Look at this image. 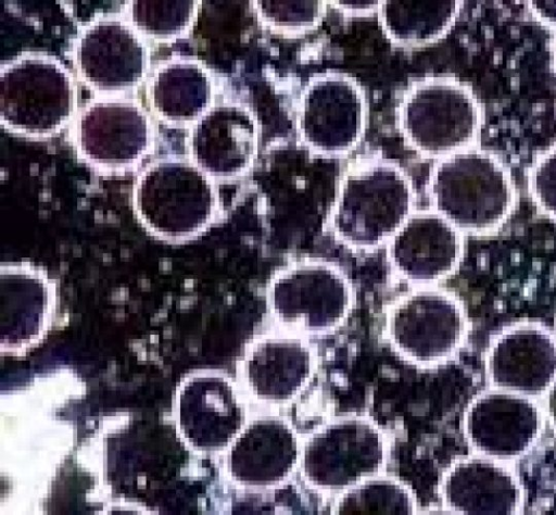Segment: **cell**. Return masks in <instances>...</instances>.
Returning a JSON list of instances; mask_svg holds the SVG:
<instances>
[{
    "label": "cell",
    "mask_w": 556,
    "mask_h": 515,
    "mask_svg": "<svg viewBox=\"0 0 556 515\" xmlns=\"http://www.w3.org/2000/svg\"><path fill=\"white\" fill-rule=\"evenodd\" d=\"M260 133L253 112L233 100L216 101L190 129V160L213 179H233L253 166Z\"/></svg>",
    "instance_id": "13"
},
{
    "label": "cell",
    "mask_w": 556,
    "mask_h": 515,
    "mask_svg": "<svg viewBox=\"0 0 556 515\" xmlns=\"http://www.w3.org/2000/svg\"><path fill=\"white\" fill-rule=\"evenodd\" d=\"M553 62H554L555 71H556V38H555L554 45H553Z\"/></svg>",
    "instance_id": "29"
},
{
    "label": "cell",
    "mask_w": 556,
    "mask_h": 515,
    "mask_svg": "<svg viewBox=\"0 0 556 515\" xmlns=\"http://www.w3.org/2000/svg\"><path fill=\"white\" fill-rule=\"evenodd\" d=\"M147 98L164 124L192 126L216 102L215 79L201 61L173 56L161 61L148 76Z\"/></svg>",
    "instance_id": "19"
},
{
    "label": "cell",
    "mask_w": 556,
    "mask_h": 515,
    "mask_svg": "<svg viewBox=\"0 0 556 515\" xmlns=\"http://www.w3.org/2000/svg\"><path fill=\"white\" fill-rule=\"evenodd\" d=\"M481 108L466 84L448 76L414 81L397 109L400 130L406 142L428 156L469 149L481 126Z\"/></svg>",
    "instance_id": "5"
},
{
    "label": "cell",
    "mask_w": 556,
    "mask_h": 515,
    "mask_svg": "<svg viewBox=\"0 0 556 515\" xmlns=\"http://www.w3.org/2000/svg\"><path fill=\"white\" fill-rule=\"evenodd\" d=\"M460 4L455 0H391L383 1L378 13L392 42L417 48L443 37L454 24Z\"/></svg>",
    "instance_id": "21"
},
{
    "label": "cell",
    "mask_w": 556,
    "mask_h": 515,
    "mask_svg": "<svg viewBox=\"0 0 556 515\" xmlns=\"http://www.w3.org/2000/svg\"><path fill=\"white\" fill-rule=\"evenodd\" d=\"M256 16L265 28L281 36H301L315 29L326 14L325 1H254Z\"/></svg>",
    "instance_id": "24"
},
{
    "label": "cell",
    "mask_w": 556,
    "mask_h": 515,
    "mask_svg": "<svg viewBox=\"0 0 556 515\" xmlns=\"http://www.w3.org/2000/svg\"><path fill=\"white\" fill-rule=\"evenodd\" d=\"M432 210L460 233L498 229L515 204V188L504 164L492 153L466 149L434 165L429 178Z\"/></svg>",
    "instance_id": "2"
},
{
    "label": "cell",
    "mask_w": 556,
    "mask_h": 515,
    "mask_svg": "<svg viewBox=\"0 0 556 515\" xmlns=\"http://www.w3.org/2000/svg\"><path fill=\"white\" fill-rule=\"evenodd\" d=\"M72 140L86 163L102 171H125L150 152L154 127L137 100L98 96L78 109L72 122Z\"/></svg>",
    "instance_id": "9"
},
{
    "label": "cell",
    "mask_w": 556,
    "mask_h": 515,
    "mask_svg": "<svg viewBox=\"0 0 556 515\" xmlns=\"http://www.w3.org/2000/svg\"><path fill=\"white\" fill-rule=\"evenodd\" d=\"M463 254L460 231L431 211H414L388 242V259L403 279L427 285L452 274Z\"/></svg>",
    "instance_id": "15"
},
{
    "label": "cell",
    "mask_w": 556,
    "mask_h": 515,
    "mask_svg": "<svg viewBox=\"0 0 556 515\" xmlns=\"http://www.w3.org/2000/svg\"><path fill=\"white\" fill-rule=\"evenodd\" d=\"M546 413L549 423L556 430V378L546 390Z\"/></svg>",
    "instance_id": "28"
},
{
    "label": "cell",
    "mask_w": 556,
    "mask_h": 515,
    "mask_svg": "<svg viewBox=\"0 0 556 515\" xmlns=\"http://www.w3.org/2000/svg\"><path fill=\"white\" fill-rule=\"evenodd\" d=\"M543 428V414L526 394L492 389L477 395L464 416V432L477 454L506 461L528 452Z\"/></svg>",
    "instance_id": "12"
},
{
    "label": "cell",
    "mask_w": 556,
    "mask_h": 515,
    "mask_svg": "<svg viewBox=\"0 0 556 515\" xmlns=\"http://www.w3.org/2000/svg\"><path fill=\"white\" fill-rule=\"evenodd\" d=\"M134 208L141 224L165 240H187L216 218L214 179L190 159L166 156L150 163L134 187Z\"/></svg>",
    "instance_id": "3"
},
{
    "label": "cell",
    "mask_w": 556,
    "mask_h": 515,
    "mask_svg": "<svg viewBox=\"0 0 556 515\" xmlns=\"http://www.w3.org/2000/svg\"><path fill=\"white\" fill-rule=\"evenodd\" d=\"M301 445L293 426L277 415L261 416L235 438L229 454L232 478L252 489L283 483L300 465Z\"/></svg>",
    "instance_id": "17"
},
{
    "label": "cell",
    "mask_w": 556,
    "mask_h": 515,
    "mask_svg": "<svg viewBox=\"0 0 556 515\" xmlns=\"http://www.w3.org/2000/svg\"><path fill=\"white\" fill-rule=\"evenodd\" d=\"M383 1H371V0H352V1H330L329 3L333 4L339 11L344 14L350 15H362V14H370L379 11Z\"/></svg>",
    "instance_id": "26"
},
{
    "label": "cell",
    "mask_w": 556,
    "mask_h": 515,
    "mask_svg": "<svg viewBox=\"0 0 556 515\" xmlns=\"http://www.w3.org/2000/svg\"><path fill=\"white\" fill-rule=\"evenodd\" d=\"M439 491L444 507L462 514L511 515L522 504L511 468L480 454L455 460L442 474Z\"/></svg>",
    "instance_id": "18"
},
{
    "label": "cell",
    "mask_w": 556,
    "mask_h": 515,
    "mask_svg": "<svg viewBox=\"0 0 556 515\" xmlns=\"http://www.w3.org/2000/svg\"><path fill=\"white\" fill-rule=\"evenodd\" d=\"M414 494L405 483L381 475L369 477L340 492L332 507L336 514L378 515L413 514Z\"/></svg>",
    "instance_id": "22"
},
{
    "label": "cell",
    "mask_w": 556,
    "mask_h": 515,
    "mask_svg": "<svg viewBox=\"0 0 556 515\" xmlns=\"http://www.w3.org/2000/svg\"><path fill=\"white\" fill-rule=\"evenodd\" d=\"M48 309L49 289L39 273L26 266H2V346L16 349L35 341L45 327Z\"/></svg>",
    "instance_id": "20"
},
{
    "label": "cell",
    "mask_w": 556,
    "mask_h": 515,
    "mask_svg": "<svg viewBox=\"0 0 556 515\" xmlns=\"http://www.w3.org/2000/svg\"><path fill=\"white\" fill-rule=\"evenodd\" d=\"M387 453L386 435L378 425L365 416L345 415L306 436L299 467L309 487L342 492L378 475Z\"/></svg>",
    "instance_id": "6"
},
{
    "label": "cell",
    "mask_w": 556,
    "mask_h": 515,
    "mask_svg": "<svg viewBox=\"0 0 556 515\" xmlns=\"http://www.w3.org/2000/svg\"><path fill=\"white\" fill-rule=\"evenodd\" d=\"M72 60L79 79L98 96H125L148 78L150 50L125 16L102 15L79 28Z\"/></svg>",
    "instance_id": "10"
},
{
    "label": "cell",
    "mask_w": 556,
    "mask_h": 515,
    "mask_svg": "<svg viewBox=\"0 0 556 515\" xmlns=\"http://www.w3.org/2000/svg\"><path fill=\"white\" fill-rule=\"evenodd\" d=\"M412 180L394 162L362 158L344 172L330 214L334 238L348 248L371 250L388 243L414 213Z\"/></svg>",
    "instance_id": "1"
},
{
    "label": "cell",
    "mask_w": 556,
    "mask_h": 515,
    "mask_svg": "<svg viewBox=\"0 0 556 515\" xmlns=\"http://www.w3.org/2000/svg\"><path fill=\"white\" fill-rule=\"evenodd\" d=\"M529 190L541 211L556 219V146L533 162Z\"/></svg>",
    "instance_id": "25"
},
{
    "label": "cell",
    "mask_w": 556,
    "mask_h": 515,
    "mask_svg": "<svg viewBox=\"0 0 556 515\" xmlns=\"http://www.w3.org/2000/svg\"><path fill=\"white\" fill-rule=\"evenodd\" d=\"M366 103L361 86L350 76L329 72L312 77L296 110L301 142L324 155H342L363 137Z\"/></svg>",
    "instance_id": "11"
},
{
    "label": "cell",
    "mask_w": 556,
    "mask_h": 515,
    "mask_svg": "<svg viewBox=\"0 0 556 515\" xmlns=\"http://www.w3.org/2000/svg\"><path fill=\"white\" fill-rule=\"evenodd\" d=\"M314 349L302 337L285 331L255 339L242 361V376L250 393L261 402H290L312 380Z\"/></svg>",
    "instance_id": "16"
},
{
    "label": "cell",
    "mask_w": 556,
    "mask_h": 515,
    "mask_svg": "<svg viewBox=\"0 0 556 515\" xmlns=\"http://www.w3.org/2000/svg\"><path fill=\"white\" fill-rule=\"evenodd\" d=\"M77 111L75 80L58 58L29 51L2 64L0 116L8 130L49 137L72 123Z\"/></svg>",
    "instance_id": "4"
},
{
    "label": "cell",
    "mask_w": 556,
    "mask_h": 515,
    "mask_svg": "<svg viewBox=\"0 0 556 515\" xmlns=\"http://www.w3.org/2000/svg\"><path fill=\"white\" fill-rule=\"evenodd\" d=\"M468 321L460 301L445 290L422 287L396 299L386 318L387 339L403 359L433 366L463 346Z\"/></svg>",
    "instance_id": "8"
},
{
    "label": "cell",
    "mask_w": 556,
    "mask_h": 515,
    "mask_svg": "<svg viewBox=\"0 0 556 515\" xmlns=\"http://www.w3.org/2000/svg\"><path fill=\"white\" fill-rule=\"evenodd\" d=\"M274 321L285 331L323 335L337 329L352 306V289L336 266L318 261L293 263L277 272L267 288Z\"/></svg>",
    "instance_id": "7"
},
{
    "label": "cell",
    "mask_w": 556,
    "mask_h": 515,
    "mask_svg": "<svg viewBox=\"0 0 556 515\" xmlns=\"http://www.w3.org/2000/svg\"><path fill=\"white\" fill-rule=\"evenodd\" d=\"M198 1H130L127 21L144 38L166 41L182 37L190 29L199 9Z\"/></svg>",
    "instance_id": "23"
},
{
    "label": "cell",
    "mask_w": 556,
    "mask_h": 515,
    "mask_svg": "<svg viewBox=\"0 0 556 515\" xmlns=\"http://www.w3.org/2000/svg\"><path fill=\"white\" fill-rule=\"evenodd\" d=\"M529 8L538 21L548 26H556V1H530Z\"/></svg>",
    "instance_id": "27"
},
{
    "label": "cell",
    "mask_w": 556,
    "mask_h": 515,
    "mask_svg": "<svg viewBox=\"0 0 556 515\" xmlns=\"http://www.w3.org/2000/svg\"><path fill=\"white\" fill-rule=\"evenodd\" d=\"M485 370L497 389L529 397L546 392L556 378V338L534 323L508 327L491 341Z\"/></svg>",
    "instance_id": "14"
}]
</instances>
